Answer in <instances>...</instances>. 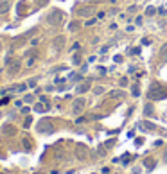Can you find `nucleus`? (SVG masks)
Wrapping results in <instances>:
<instances>
[{"label": "nucleus", "mask_w": 167, "mask_h": 174, "mask_svg": "<svg viewBox=\"0 0 167 174\" xmlns=\"http://www.w3.org/2000/svg\"><path fill=\"white\" fill-rule=\"evenodd\" d=\"M36 6L38 7H43V6H47V0H36Z\"/></svg>", "instance_id": "nucleus-22"}, {"label": "nucleus", "mask_w": 167, "mask_h": 174, "mask_svg": "<svg viewBox=\"0 0 167 174\" xmlns=\"http://www.w3.org/2000/svg\"><path fill=\"white\" fill-rule=\"evenodd\" d=\"M47 109H49V104H36V106H34V111H38V113L47 111Z\"/></svg>", "instance_id": "nucleus-14"}, {"label": "nucleus", "mask_w": 167, "mask_h": 174, "mask_svg": "<svg viewBox=\"0 0 167 174\" xmlns=\"http://www.w3.org/2000/svg\"><path fill=\"white\" fill-rule=\"evenodd\" d=\"M144 113H145V115H147V117H149V115H151V113H153V106H151V104H145V108H144Z\"/></svg>", "instance_id": "nucleus-17"}, {"label": "nucleus", "mask_w": 167, "mask_h": 174, "mask_svg": "<svg viewBox=\"0 0 167 174\" xmlns=\"http://www.w3.org/2000/svg\"><path fill=\"white\" fill-rule=\"evenodd\" d=\"M145 167H149V169H153V167H155V162H151V160L147 158V160H145Z\"/></svg>", "instance_id": "nucleus-24"}, {"label": "nucleus", "mask_w": 167, "mask_h": 174, "mask_svg": "<svg viewBox=\"0 0 167 174\" xmlns=\"http://www.w3.org/2000/svg\"><path fill=\"white\" fill-rule=\"evenodd\" d=\"M85 102H86L85 99H76V101H74V104H72V111L76 113V115L83 111V108H85Z\"/></svg>", "instance_id": "nucleus-6"}, {"label": "nucleus", "mask_w": 167, "mask_h": 174, "mask_svg": "<svg viewBox=\"0 0 167 174\" xmlns=\"http://www.w3.org/2000/svg\"><path fill=\"white\" fill-rule=\"evenodd\" d=\"M131 95H133V97H138V95H140V88H138V85H133V86H131Z\"/></svg>", "instance_id": "nucleus-15"}, {"label": "nucleus", "mask_w": 167, "mask_h": 174, "mask_svg": "<svg viewBox=\"0 0 167 174\" xmlns=\"http://www.w3.org/2000/svg\"><path fill=\"white\" fill-rule=\"evenodd\" d=\"M110 97L111 99H120V97H124V92L122 90H113V92H110Z\"/></svg>", "instance_id": "nucleus-12"}, {"label": "nucleus", "mask_w": 167, "mask_h": 174, "mask_svg": "<svg viewBox=\"0 0 167 174\" xmlns=\"http://www.w3.org/2000/svg\"><path fill=\"white\" fill-rule=\"evenodd\" d=\"M94 23H95V18H90V20L86 22V25H94Z\"/></svg>", "instance_id": "nucleus-29"}, {"label": "nucleus", "mask_w": 167, "mask_h": 174, "mask_svg": "<svg viewBox=\"0 0 167 174\" xmlns=\"http://www.w3.org/2000/svg\"><path fill=\"white\" fill-rule=\"evenodd\" d=\"M155 13H156V9H155V7H147V9H145V15H147V16L155 15Z\"/></svg>", "instance_id": "nucleus-21"}, {"label": "nucleus", "mask_w": 167, "mask_h": 174, "mask_svg": "<svg viewBox=\"0 0 167 174\" xmlns=\"http://www.w3.org/2000/svg\"><path fill=\"white\" fill-rule=\"evenodd\" d=\"M63 43H65V36H56L54 40H52V45H54L56 51H59V49L63 47Z\"/></svg>", "instance_id": "nucleus-8"}, {"label": "nucleus", "mask_w": 167, "mask_h": 174, "mask_svg": "<svg viewBox=\"0 0 167 174\" xmlns=\"http://www.w3.org/2000/svg\"><path fill=\"white\" fill-rule=\"evenodd\" d=\"M130 13H133V11H137V6H130V9H128Z\"/></svg>", "instance_id": "nucleus-30"}, {"label": "nucleus", "mask_w": 167, "mask_h": 174, "mask_svg": "<svg viewBox=\"0 0 167 174\" xmlns=\"http://www.w3.org/2000/svg\"><path fill=\"white\" fill-rule=\"evenodd\" d=\"M90 86H92V81H90V79H85L83 83H79V85H77L76 92H77V94H85V92H88V90H90Z\"/></svg>", "instance_id": "nucleus-5"}, {"label": "nucleus", "mask_w": 167, "mask_h": 174, "mask_svg": "<svg viewBox=\"0 0 167 174\" xmlns=\"http://www.w3.org/2000/svg\"><path fill=\"white\" fill-rule=\"evenodd\" d=\"M9 9H11V4H9L7 0L0 2V15H4V13H9Z\"/></svg>", "instance_id": "nucleus-9"}, {"label": "nucleus", "mask_w": 167, "mask_h": 174, "mask_svg": "<svg viewBox=\"0 0 167 174\" xmlns=\"http://www.w3.org/2000/svg\"><path fill=\"white\" fill-rule=\"evenodd\" d=\"M6 65H7L9 75H16V74L20 72V68H22V61H20V59H11V58H7V59H6Z\"/></svg>", "instance_id": "nucleus-2"}, {"label": "nucleus", "mask_w": 167, "mask_h": 174, "mask_svg": "<svg viewBox=\"0 0 167 174\" xmlns=\"http://www.w3.org/2000/svg\"><path fill=\"white\" fill-rule=\"evenodd\" d=\"M27 88V83H22V85H16V86L11 88V92H23Z\"/></svg>", "instance_id": "nucleus-13"}, {"label": "nucleus", "mask_w": 167, "mask_h": 174, "mask_svg": "<svg viewBox=\"0 0 167 174\" xmlns=\"http://www.w3.org/2000/svg\"><path fill=\"white\" fill-rule=\"evenodd\" d=\"M34 101V95H23V102H32Z\"/></svg>", "instance_id": "nucleus-20"}, {"label": "nucleus", "mask_w": 167, "mask_h": 174, "mask_svg": "<svg viewBox=\"0 0 167 174\" xmlns=\"http://www.w3.org/2000/svg\"><path fill=\"white\" fill-rule=\"evenodd\" d=\"M94 92H95V95L104 94V86H95V88H94Z\"/></svg>", "instance_id": "nucleus-18"}, {"label": "nucleus", "mask_w": 167, "mask_h": 174, "mask_svg": "<svg viewBox=\"0 0 167 174\" xmlns=\"http://www.w3.org/2000/svg\"><path fill=\"white\" fill-rule=\"evenodd\" d=\"M147 97L151 101H160V99H165L167 97V88L165 86H160V85H151L149 92H147Z\"/></svg>", "instance_id": "nucleus-1"}, {"label": "nucleus", "mask_w": 167, "mask_h": 174, "mask_svg": "<svg viewBox=\"0 0 167 174\" xmlns=\"http://www.w3.org/2000/svg\"><path fill=\"white\" fill-rule=\"evenodd\" d=\"M94 11H95V9L92 7V6L81 7V9H79V16H83V18H85V16H92V15H94Z\"/></svg>", "instance_id": "nucleus-7"}, {"label": "nucleus", "mask_w": 167, "mask_h": 174, "mask_svg": "<svg viewBox=\"0 0 167 174\" xmlns=\"http://www.w3.org/2000/svg\"><path fill=\"white\" fill-rule=\"evenodd\" d=\"M27 86H36V79H29L27 81Z\"/></svg>", "instance_id": "nucleus-26"}, {"label": "nucleus", "mask_w": 167, "mask_h": 174, "mask_svg": "<svg viewBox=\"0 0 167 174\" xmlns=\"http://www.w3.org/2000/svg\"><path fill=\"white\" fill-rule=\"evenodd\" d=\"M77 29H81V22L79 20H74V22L68 23V31H72V32H76Z\"/></svg>", "instance_id": "nucleus-10"}, {"label": "nucleus", "mask_w": 167, "mask_h": 174, "mask_svg": "<svg viewBox=\"0 0 167 174\" xmlns=\"http://www.w3.org/2000/svg\"><path fill=\"white\" fill-rule=\"evenodd\" d=\"M160 54H162V59H164V61H167V45H164V47H162Z\"/></svg>", "instance_id": "nucleus-16"}, {"label": "nucleus", "mask_w": 167, "mask_h": 174, "mask_svg": "<svg viewBox=\"0 0 167 174\" xmlns=\"http://www.w3.org/2000/svg\"><path fill=\"white\" fill-rule=\"evenodd\" d=\"M120 85H122V86H126V85H128V79H126V77H124V79H120Z\"/></svg>", "instance_id": "nucleus-31"}, {"label": "nucleus", "mask_w": 167, "mask_h": 174, "mask_svg": "<svg viewBox=\"0 0 167 174\" xmlns=\"http://www.w3.org/2000/svg\"><path fill=\"white\" fill-rule=\"evenodd\" d=\"M138 126H140V129H155V124H151V122H147V120H144V122H140L138 124Z\"/></svg>", "instance_id": "nucleus-11"}, {"label": "nucleus", "mask_w": 167, "mask_h": 174, "mask_svg": "<svg viewBox=\"0 0 167 174\" xmlns=\"http://www.w3.org/2000/svg\"><path fill=\"white\" fill-rule=\"evenodd\" d=\"M0 49H2V43H0Z\"/></svg>", "instance_id": "nucleus-32"}, {"label": "nucleus", "mask_w": 167, "mask_h": 174, "mask_svg": "<svg viewBox=\"0 0 167 174\" xmlns=\"http://www.w3.org/2000/svg\"><path fill=\"white\" fill-rule=\"evenodd\" d=\"M31 122H32V118H31V117H27V118H25V128H29Z\"/></svg>", "instance_id": "nucleus-27"}, {"label": "nucleus", "mask_w": 167, "mask_h": 174, "mask_svg": "<svg viewBox=\"0 0 167 174\" xmlns=\"http://www.w3.org/2000/svg\"><path fill=\"white\" fill-rule=\"evenodd\" d=\"M74 65H81V56H79V54L74 56Z\"/></svg>", "instance_id": "nucleus-23"}, {"label": "nucleus", "mask_w": 167, "mask_h": 174, "mask_svg": "<svg viewBox=\"0 0 167 174\" xmlns=\"http://www.w3.org/2000/svg\"><path fill=\"white\" fill-rule=\"evenodd\" d=\"M38 131H42V133H51L52 131V122L49 120V118L40 120V122H38Z\"/></svg>", "instance_id": "nucleus-4"}, {"label": "nucleus", "mask_w": 167, "mask_h": 174, "mask_svg": "<svg viewBox=\"0 0 167 174\" xmlns=\"http://www.w3.org/2000/svg\"><path fill=\"white\" fill-rule=\"evenodd\" d=\"M70 79H72V81H79L81 79V74H74V75H70Z\"/></svg>", "instance_id": "nucleus-25"}, {"label": "nucleus", "mask_w": 167, "mask_h": 174, "mask_svg": "<svg viewBox=\"0 0 167 174\" xmlns=\"http://www.w3.org/2000/svg\"><path fill=\"white\" fill-rule=\"evenodd\" d=\"M151 43V40H149V38H144V40H142V45H149Z\"/></svg>", "instance_id": "nucleus-28"}, {"label": "nucleus", "mask_w": 167, "mask_h": 174, "mask_svg": "<svg viewBox=\"0 0 167 174\" xmlns=\"http://www.w3.org/2000/svg\"><path fill=\"white\" fill-rule=\"evenodd\" d=\"M36 56H31V58H29V61H27V66H32V65H34V63H36Z\"/></svg>", "instance_id": "nucleus-19"}, {"label": "nucleus", "mask_w": 167, "mask_h": 174, "mask_svg": "<svg viewBox=\"0 0 167 174\" xmlns=\"http://www.w3.org/2000/svg\"><path fill=\"white\" fill-rule=\"evenodd\" d=\"M47 22L51 23V25H54V27H58L59 23L63 22V13H61L59 9H54L52 13H49V16H47Z\"/></svg>", "instance_id": "nucleus-3"}]
</instances>
